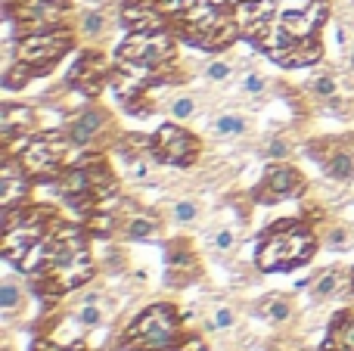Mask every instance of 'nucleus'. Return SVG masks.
<instances>
[{"label": "nucleus", "instance_id": "17", "mask_svg": "<svg viewBox=\"0 0 354 351\" xmlns=\"http://www.w3.org/2000/svg\"><path fill=\"white\" fill-rule=\"evenodd\" d=\"M35 75H41L35 66H28V62H12V66H6V72H3V87L6 91H19V87H25Z\"/></svg>", "mask_w": 354, "mask_h": 351}, {"label": "nucleus", "instance_id": "14", "mask_svg": "<svg viewBox=\"0 0 354 351\" xmlns=\"http://www.w3.org/2000/svg\"><path fill=\"white\" fill-rule=\"evenodd\" d=\"M214 137H243L249 131V118L239 115V112H224L212 122Z\"/></svg>", "mask_w": 354, "mask_h": 351}, {"label": "nucleus", "instance_id": "8", "mask_svg": "<svg viewBox=\"0 0 354 351\" xmlns=\"http://www.w3.org/2000/svg\"><path fill=\"white\" fill-rule=\"evenodd\" d=\"M109 124H112V118L106 109H97V106H93V109H84L81 115H75L72 124H68V140H72V146H91Z\"/></svg>", "mask_w": 354, "mask_h": 351}, {"label": "nucleus", "instance_id": "29", "mask_svg": "<svg viewBox=\"0 0 354 351\" xmlns=\"http://www.w3.org/2000/svg\"><path fill=\"white\" fill-rule=\"evenodd\" d=\"M264 153H268V159H277V162H280V159H286V155L292 153V146H289L283 137H274V140L268 143V149H264Z\"/></svg>", "mask_w": 354, "mask_h": 351}, {"label": "nucleus", "instance_id": "26", "mask_svg": "<svg viewBox=\"0 0 354 351\" xmlns=\"http://www.w3.org/2000/svg\"><path fill=\"white\" fill-rule=\"evenodd\" d=\"M239 87H243V93H249V97H261V93L268 91V81H264V75H258V72H245L243 81H239Z\"/></svg>", "mask_w": 354, "mask_h": 351}, {"label": "nucleus", "instance_id": "10", "mask_svg": "<svg viewBox=\"0 0 354 351\" xmlns=\"http://www.w3.org/2000/svg\"><path fill=\"white\" fill-rule=\"evenodd\" d=\"M31 124H35V109H28V106H19V103H3V109H0V131H3V137L10 140L16 131H28Z\"/></svg>", "mask_w": 354, "mask_h": 351}, {"label": "nucleus", "instance_id": "7", "mask_svg": "<svg viewBox=\"0 0 354 351\" xmlns=\"http://www.w3.org/2000/svg\"><path fill=\"white\" fill-rule=\"evenodd\" d=\"M301 187H305V180H301V174L292 165H270L264 171L261 184H258L255 199L258 202H280V199L299 196Z\"/></svg>", "mask_w": 354, "mask_h": 351}, {"label": "nucleus", "instance_id": "20", "mask_svg": "<svg viewBox=\"0 0 354 351\" xmlns=\"http://www.w3.org/2000/svg\"><path fill=\"white\" fill-rule=\"evenodd\" d=\"M326 174L330 178H336V180H348L354 178V153H336L330 162H326Z\"/></svg>", "mask_w": 354, "mask_h": 351}, {"label": "nucleus", "instance_id": "13", "mask_svg": "<svg viewBox=\"0 0 354 351\" xmlns=\"http://www.w3.org/2000/svg\"><path fill=\"white\" fill-rule=\"evenodd\" d=\"M342 283H345V271H342V267H339V265L336 267H326V271L311 283V292H314V298H317V302H324V298L336 296Z\"/></svg>", "mask_w": 354, "mask_h": 351}, {"label": "nucleus", "instance_id": "6", "mask_svg": "<svg viewBox=\"0 0 354 351\" xmlns=\"http://www.w3.org/2000/svg\"><path fill=\"white\" fill-rule=\"evenodd\" d=\"M153 155L168 165H193L199 155V140L180 124H162L153 137Z\"/></svg>", "mask_w": 354, "mask_h": 351}, {"label": "nucleus", "instance_id": "23", "mask_svg": "<svg viewBox=\"0 0 354 351\" xmlns=\"http://www.w3.org/2000/svg\"><path fill=\"white\" fill-rule=\"evenodd\" d=\"M199 202H196V199H177V202L171 205V218H174V224H183V227H187V224H193L196 218H199Z\"/></svg>", "mask_w": 354, "mask_h": 351}, {"label": "nucleus", "instance_id": "25", "mask_svg": "<svg viewBox=\"0 0 354 351\" xmlns=\"http://www.w3.org/2000/svg\"><path fill=\"white\" fill-rule=\"evenodd\" d=\"M202 75H205L208 81H214V84H224V81L233 78V62H227V59H212L205 68H202Z\"/></svg>", "mask_w": 354, "mask_h": 351}, {"label": "nucleus", "instance_id": "1", "mask_svg": "<svg viewBox=\"0 0 354 351\" xmlns=\"http://www.w3.org/2000/svg\"><path fill=\"white\" fill-rule=\"evenodd\" d=\"M314 255V236L301 221H280L261 236L255 265L261 271H286Z\"/></svg>", "mask_w": 354, "mask_h": 351}, {"label": "nucleus", "instance_id": "5", "mask_svg": "<svg viewBox=\"0 0 354 351\" xmlns=\"http://www.w3.org/2000/svg\"><path fill=\"white\" fill-rule=\"evenodd\" d=\"M68 137L62 134H41V137H31L28 146L22 149V153L16 155L19 162H22V168L28 174H37V178H44V174H53L56 168L62 165V155H66V146H68Z\"/></svg>", "mask_w": 354, "mask_h": 351}, {"label": "nucleus", "instance_id": "12", "mask_svg": "<svg viewBox=\"0 0 354 351\" xmlns=\"http://www.w3.org/2000/svg\"><path fill=\"white\" fill-rule=\"evenodd\" d=\"M324 351H354V314H336V321L330 323Z\"/></svg>", "mask_w": 354, "mask_h": 351}, {"label": "nucleus", "instance_id": "9", "mask_svg": "<svg viewBox=\"0 0 354 351\" xmlns=\"http://www.w3.org/2000/svg\"><path fill=\"white\" fill-rule=\"evenodd\" d=\"M103 75H106V59L91 50V53H81V59L68 72V81L78 84L84 93H97L103 87Z\"/></svg>", "mask_w": 354, "mask_h": 351}, {"label": "nucleus", "instance_id": "30", "mask_svg": "<svg viewBox=\"0 0 354 351\" xmlns=\"http://www.w3.org/2000/svg\"><path fill=\"white\" fill-rule=\"evenodd\" d=\"M326 246H330V249H345V246H351L348 230H345V227H336L330 236H326Z\"/></svg>", "mask_w": 354, "mask_h": 351}, {"label": "nucleus", "instance_id": "18", "mask_svg": "<svg viewBox=\"0 0 354 351\" xmlns=\"http://www.w3.org/2000/svg\"><path fill=\"white\" fill-rule=\"evenodd\" d=\"M239 314L233 305H214L212 314H208V330H214V333H230L233 327H236Z\"/></svg>", "mask_w": 354, "mask_h": 351}, {"label": "nucleus", "instance_id": "24", "mask_svg": "<svg viewBox=\"0 0 354 351\" xmlns=\"http://www.w3.org/2000/svg\"><path fill=\"white\" fill-rule=\"evenodd\" d=\"M106 31V16L100 10H87L81 12V35L84 37H103Z\"/></svg>", "mask_w": 354, "mask_h": 351}, {"label": "nucleus", "instance_id": "16", "mask_svg": "<svg viewBox=\"0 0 354 351\" xmlns=\"http://www.w3.org/2000/svg\"><path fill=\"white\" fill-rule=\"evenodd\" d=\"M22 302H25V290H22V283H19L16 277L0 280V308H3V314L10 317Z\"/></svg>", "mask_w": 354, "mask_h": 351}, {"label": "nucleus", "instance_id": "3", "mask_svg": "<svg viewBox=\"0 0 354 351\" xmlns=\"http://www.w3.org/2000/svg\"><path fill=\"white\" fill-rule=\"evenodd\" d=\"M177 44L168 35V28L162 31H131L122 44H118V62L122 66H143L149 72L168 66V59L174 56Z\"/></svg>", "mask_w": 354, "mask_h": 351}, {"label": "nucleus", "instance_id": "11", "mask_svg": "<svg viewBox=\"0 0 354 351\" xmlns=\"http://www.w3.org/2000/svg\"><path fill=\"white\" fill-rule=\"evenodd\" d=\"M295 314V305L289 296H280V292H274V296L261 298L258 302V317H264L268 323H274V327H283V323H289Z\"/></svg>", "mask_w": 354, "mask_h": 351}, {"label": "nucleus", "instance_id": "19", "mask_svg": "<svg viewBox=\"0 0 354 351\" xmlns=\"http://www.w3.org/2000/svg\"><path fill=\"white\" fill-rule=\"evenodd\" d=\"M72 323L78 330H93V327H100V323H103V311H100V305L84 302L81 308L72 311Z\"/></svg>", "mask_w": 354, "mask_h": 351}, {"label": "nucleus", "instance_id": "31", "mask_svg": "<svg viewBox=\"0 0 354 351\" xmlns=\"http://www.w3.org/2000/svg\"><path fill=\"white\" fill-rule=\"evenodd\" d=\"M218 6H230V3H236V0H214Z\"/></svg>", "mask_w": 354, "mask_h": 351}, {"label": "nucleus", "instance_id": "27", "mask_svg": "<svg viewBox=\"0 0 354 351\" xmlns=\"http://www.w3.org/2000/svg\"><path fill=\"white\" fill-rule=\"evenodd\" d=\"M112 227H115V215L112 211H93L91 215V230L93 234H112Z\"/></svg>", "mask_w": 354, "mask_h": 351}, {"label": "nucleus", "instance_id": "2", "mask_svg": "<svg viewBox=\"0 0 354 351\" xmlns=\"http://www.w3.org/2000/svg\"><path fill=\"white\" fill-rule=\"evenodd\" d=\"M72 41H75L72 28H66V25H56V28H47V31H28L16 44V59L28 62V66H35L44 75L72 50Z\"/></svg>", "mask_w": 354, "mask_h": 351}, {"label": "nucleus", "instance_id": "4", "mask_svg": "<svg viewBox=\"0 0 354 351\" xmlns=\"http://www.w3.org/2000/svg\"><path fill=\"white\" fill-rule=\"evenodd\" d=\"M177 336V311L171 305H153L128 327V339L140 342L149 351H165L174 345Z\"/></svg>", "mask_w": 354, "mask_h": 351}, {"label": "nucleus", "instance_id": "32", "mask_svg": "<svg viewBox=\"0 0 354 351\" xmlns=\"http://www.w3.org/2000/svg\"><path fill=\"white\" fill-rule=\"evenodd\" d=\"M351 286H354V277H351Z\"/></svg>", "mask_w": 354, "mask_h": 351}, {"label": "nucleus", "instance_id": "22", "mask_svg": "<svg viewBox=\"0 0 354 351\" xmlns=\"http://www.w3.org/2000/svg\"><path fill=\"white\" fill-rule=\"evenodd\" d=\"M196 109H199V103H196L193 97H187V93H180V97H174L171 103H168V115H171L174 122H187V118H193Z\"/></svg>", "mask_w": 354, "mask_h": 351}, {"label": "nucleus", "instance_id": "21", "mask_svg": "<svg viewBox=\"0 0 354 351\" xmlns=\"http://www.w3.org/2000/svg\"><path fill=\"white\" fill-rule=\"evenodd\" d=\"M208 246H212L214 255H230L236 249V230L233 227H221L208 236Z\"/></svg>", "mask_w": 354, "mask_h": 351}, {"label": "nucleus", "instance_id": "15", "mask_svg": "<svg viewBox=\"0 0 354 351\" xmlns=\"http://www.w3.org/2000/svg\"><path fill=\"white\" fill-rule=\"evenodd\" d=\"M159 230H162V224L153 215H134L124 224V236L128 240H149V236H159Z\"/></svg>", "mask_w": 354, "mask_h": 351}, {"label": "nucleus", "instance_id": "28", "mask_svg": "<svg viewBox=\"0 0 354 351\" xmlns=\"http://www.w3.org/2000/svg\"><path fill=\"white\" fill-rule=\"evenodd\" d=\"M311 91L324 99H333L336 97V78H333V75H317V78L311 81Z\"/></svg>", "mask_w": 354, "mask_h": 351}]
</instances>
